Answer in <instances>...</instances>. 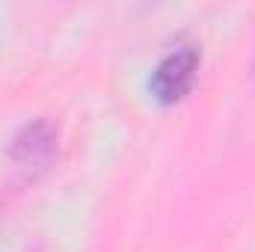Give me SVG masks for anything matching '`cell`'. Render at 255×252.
<instances>
[{"label":"cell","instance_id":"2","mask_svg":"<svg viewBox=\"0 0 255 252\" xmlns=\"http://www.w3.org/2000/svg\"><path fill=\"white\" fill-rule=\"evenodd\" d=\"M57 151V127L48 119H36L18 130L12 139V157L21 166H42L54 157Z\"/></svg>","mask_w":255,"mask_h":252},{"label":"cell","instance_id":"1","mask_svg":"<svg viewBox=\"0 0 255 252\" xmlns=\"http://www.w3.org/2000/svg\"><path fill=\"white\" fill-rule=\"evenodd\" d=\"M199 68V51L196 45H178L172 48L151 74V92L163 104H175L190 92Z\"/></svg>","mask_w":255,"mask_h":252}]
</instances>
